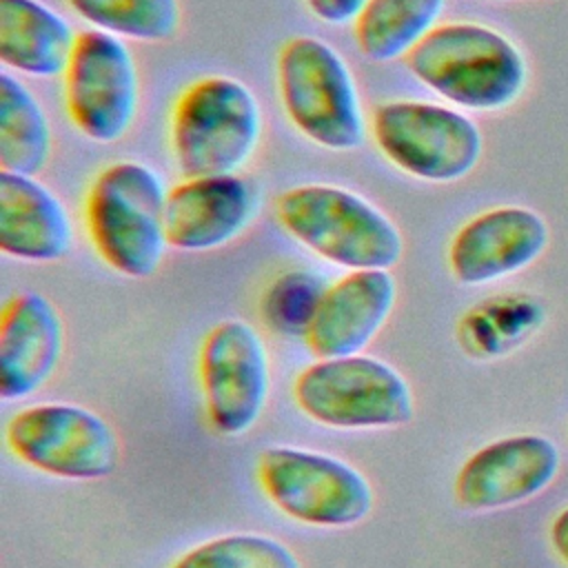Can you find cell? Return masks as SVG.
Instances as JSON below:
<instances>
[{
	"label": "cell",
	"mask_w": 568,
	"mask_h": 568,
	"mask_svg": "<svg viewBox=\"0 0 568 568\" xmlns=\"http://www.w3.org/2000/svg\"><path fill=\"white\" fill-rule=\"evenodd\" d=\"M197 371L211 428L224 437L251 430L271 388L268 351L255 326L240 317L215 324L202 339Z\"/></svg>",
	"instance_id": "8fae6325"
},
{
	"label": "cell",
	"mask_w": 568,
	"mask_h": 568,
	"mask_svg": "<svg viewBox=\"0 0 568 568\" xmlns=\"http://www.w3.org/2000/svg\"><path fill=\"white\" fill-rule=\"evenodd\" d=\"M91 29L122 40L164 42L180 29V0H67Z\"/></svg>",
	"instance_id": "7402d4cb"
},
{
	"label": "cell",
	"mask_w": 568,
	"mask_h": 568,
	"mask_svg": "<svg viewBox=\"0 0 568 568\" xmlns=\"http://www.w3.org/2000/svg\"><path fill=\"white\" fill-rule=\"evenodd\" d=\"M280 226L322 260L359 268L395 266L404 255L399 226L364 195L335 184H300L275 202Z\"/></svg>",
	"instance_id": "3957f363"
},
{
	"label": "cell",
	"mask_w": 568,
	"mask_h": 568,
	"mask_svg": "<svg viewBox=\"0 0 568 568\" xmlns=\"http://www.w3.org/2000/svg\"><path fill=\"white\" fill-rule=\"evenodd\" d=\"M257 481L286 517L317 528H348L364 521L375 504L371 481L353 464L295 446L266 448Z\"/></svg>",
	"instance_id": "ba28073f"
},
{
	"label": "cell",
	"mask_w": 568,
	"mask_h": 568,
	"mask_svg": "<svg viewBox=\"0 0 568 568\" xmlns=\"http://www.w3.org/2000/svg\"><path fill=\"white\" fill-rule=\"evenodd\" d=\"M446 0H368L353 22L359 53L377 64L406 55L439 24Z\"/></svg>",
	"instance_id": "ffe728a7"
},
{
	"label": "cell",
	"mask_w": 568,
	"mask_h": 568,
	"mask_svg": "<svg viewBox=\"0 0 568 568\" xmlns=\"http://www.w3.org/2000/svg\"><path fill=\"white\" fill-rule=\"evenodd\" d=\"M297 408L313 422L342 428H397L413 419L410 384L373 355L324 357L306 366L293 382Z\"/></svg>",
	"instance_id": "8992f818"
},
{
	"label": "cell",
	"mask_w": 568,
	"mask_h": 568,
	"mask_svg": "<svg viewBox=\"0 0 568 568\" xmlns=\"http://www.w3.org/2000/svg\"><path fill=\"white\" fill-rule=\"evenodd\" d=\"M544 302L530 293H501L481 300L464 313L457 326L459 344L473 357H501L544 324Z\"/></svg>",
	"instance_id": "44dd1931"
},
{
	"label": "cell",
	"mask_w": 568,
	"mask_h": 568,
	"mask_svg": "<svg viewBox=\"0 0 568 568\" xmlns=\"http://www.w3.org/2000/svg\"><path fill=\"white\" fill-rule=\"evenodd\" d=\"M51 153L53 129L42 102L4 69L0 73V171L38 175Z\"/></svg>",
	"instance_id": "d6986e66"
},
{
	"label": "cell",
	"mask_w": 568,
	"mask_h": 568,
	"mask_svg": "<svg viewBox=\"0 0 568 568\" xmlns=\"http://www.w3.org/2000/svg\"><path fill=\"white\" fill-rule=\"evenodd\" d=\"M62 78L67 115L87 140L113 144L131 131L140 109V73L122 38L98 29L78 33Z\"/></svg>",
	"instance_id": "30bf717a"
},
{
	"label": "cell",
	"mask_w": 568,
	"mask_h": 568,
	"mask_svg": "<svg viewBox=\"0 0 568 568\" xmlns=\"http://www.w3.org/2000/svg\"><path fill=\"white\" fill-rule=\"evenodd\" d=\"M171 568H304L280 539L260 532H231L178 557Z\"/></svg>",
	"instance_id": "603a6c76"
},
{
	"label": "cell",
	"mask_w": 568,
	"mask_h": 568,
	"mask_svg": "<svg viewBox=\"0 0 568 568\" xmlns=\"http://www.w3.org/2000/svg\"><path fill=\"white\" fill-rule=\"evenodd\" d=\"M550 544L559 559L568 564V508H564L550 524Z\"/></svg>",
	"instance_id": "484cf974"
},
{
	"label": "cell",
	"mask_w": 568,
	"mask_h": 568,
	"mask_svg": "<svg viewBox=\"0 0 568 568\" xmlns=\"http://www.w3.org/2000/svg\"><path fill=\"white\" fill-rule=\"evenodd\" d=\"M257 206L255 186L240 173L184 178L166 195L169 246L191 253L222 248L251 226Z\"/></svg>",
	"instance_id": "5bb4252c"
},
{
	"label": "cell",
	"mask_w": 568,
	"mask_h": 568,
	"mask_svg": "<svg viewBox=\"0 0 568 568\" xmlns=\"http://www.w3.org/2000/svg\"><path fill=\"white\" fill-rule=\"evenodd\" d=\"M169 189L146 164L122 160L104 166L84 200V224L100 260L131 280H146L164 262Z\"/></svg>",
	"instance_id": "7a4b0ae2"
},
{
	"label": "cell",
	"mask_w": 568,
	"mask_h": 568,
	"mask_svg": "<svg viewBox=\"0 0 568 568\" xmlns=\"http://www.w3.org/2000/svg\"><path fill=\"white\" fill-rule=\"evenodd\" d=\"M9 450L27 466L60 479H102L120 464V439L95 410L42 402L18 410L7 428Z\"/></svg>",
	"instance_id": "9c48e42d"
},
{
	"label": "cell",
	"mask_w": 568,
	"mask_h": 568,
	"mask_svg": "<svg viewBox=\"0 0 568 568\" xmlns=\"http://www.w3.org/2000/svg\"><path fill=\"white\" fill-rule=\"evenodd\" d=\"M326 291L324 280L306 268H291L277 275L264 291L260 313L264 324L280 335L304 337L320 300Z\"/></svg>",
	"instance_id": "cb8c5ba5"
},
{
	"label": "cell",
	"mask_w": 568,
	"mask_h": 568,
	"mask_svg": "<svg viewBox=\"0 0 568 568\" xmlns=\"http://www.w3.org/2000/svg\"><path fill=\"white\" fill-rule=\"evenodd\" d=\"M559 448L546 435H510L475 450L455 475V499L468 510H499L546 490L559 470Z\"/></svg>",
	"instance_id": "7c38bea8"
},
{
	"label": "cell",
	"mask_w": 568,
	"mask_h": 568,
	"mask_svg": "<svg viewBox=\"0 0 568 568\" xmlns=\"http://www.w3.org/2000/svg\"><path fill=\"white\" fill-rule=\"evenodd\" d=\"M264 135V113L237 78L206 75L178 95L169 144L184 178L240 173L255 155Z\"/></svg>",
	"instance_id": "277c9868"
},
{
	"label": "cell",
	"mask_w": 568,
	"mask_h": 568,
	"mask_svg": "<svg viewBox=\"0 0 568 568\" xmlns=\"http://www.w3.org/2000/svg\"><path fill=\"white\" fill-rule=\"evenodd\" d=\"M368 0H304L313 18L324 24H348L355 22Z\"/></svg>",
	"instance_id": "d4e9b609"
},
{
	"label": "cell",
	"mask_w": 568,
	"mask_h": 568,
	"mask_svg": "<svg viewBox=\"0 0 568 568\" xmlns=\"http://www.w3.org/2000/svg\"><path fill=\"white\" fill-rule=\"evenodd\" d=\"M78 33L42 0H0V62L31 78L64 75Z\"/></svg>",
	"instance_id": "ac0fdd59"
},
{
	"label": "cell",
	"mask_w": 568,
	"mask_h": 568,
	"mask_svg": "<svg viewBox=\"0 0 568 568\" xmlns=\"http://www.w3.org/2000/svg\"><path fill=\"white\" fill-rule=\"evenodd\" d=\"M395 300L397 282L390 271H348L326 286L304 342L320 359L359 355L390 317Z\"/></svg>",
	"instance_id": "9a60e30c"
},
{
	"label": "cell",
	"mask_w": 568,
	"mask_h": 568,
	"mask_svg": "<svg viewBox=\"0 0 568 568\" xmlns=\"http://www.w3.org/2000/svg\"><path fill=\"white\" fill-rule=\"evenodd\" d=\"M73 248V222L36 175L0 171V251L22 262H60Z\"/></svg>",
	"instance_id": "e0dca14e"
},
{
	"label": "cell",
	"mask_w": 568,
	"mask_h": 568,
	"mask_svg": "<svg viewBox=\"0 0 568 568\" xmlns=\"http://www.w3.org/2000/svg\"><path fill=\"white\" fill-rule=\"evenodd\" d=\"M410 75L462 111H501L526 89L528 67L517 44L479 22H442L408 55Z\"/></svg>",
	"instance_id": "6da1fadb"
},
{
	"label": "cell",
	"mask_w": 568,
	"mask_h": 568,
	"mask_svg": "<svg viewBox=\"0 0 568 568\" xmlns=\"http://www.w3.org/2000/svg\"><path fill=\"white\" fill-rule=\"evenodd\" d=\"M371 135L395 169L435 184L464 180L484 151L473 118L457 106L428 100L382 102L373 113Z\"/></svg>",
	"instance_id": "52a82bcc"
},
{
	"label": "cell",
	"mask_w": 568,
	"mask_h": 568,
	"mask_svg": "<svg viewBox=\"0 0 568 568\" xmlns=\"http://www.w3.org/2000/svg\"><path fill=\"white\" fill-rule=\"evenodd\" d=\"M277 91L288 122L315 146L355 151L368 122L346 58L328 42L295 36L277 53Z\"/></svg>",
	"instance_id": "5b68a950"
},
{
	"label": "cell",
	"mask_w": 568,
	"mask_h": 568,
	"mask_svg": "<svg viewBox=\"0 0 568 568\" xmlns=\"http://www.w3.org/2000/svg\"><path fill=\"white\" fill-rule=\"evenodd\" d=\"M546 220L528 206H495L464 222L448 244L450 275L479 286L521 273L548 246Z\"/></svg>",
	"instance_id": "4fadbf2b"
},
{
	"label": "cell",
	"mask_w": 568,
	"mask_h": 568,
	"mask_svg": "<svg viewBox=\"0 0 568 568\" xmlns=\"http://www.w3.org/2000/svg\"><path fill=\"white\" fill-rule=\"evenodd\" d=\"M64 355V324L42 293L13 295L0 317V399L18 402L42 388Z\"/></svg>",
	"instance_id": "2e32d148"
}]
</instances>
